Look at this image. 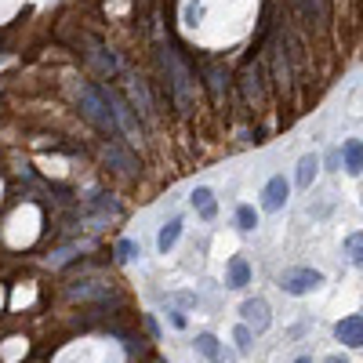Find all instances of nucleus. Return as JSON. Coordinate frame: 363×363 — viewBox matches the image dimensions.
<instances>
[{"instance_id": "1", "label": "nucleus", "mask_w": 363, "mask_h": 363, "mask_svg": "<svg viewBox=\"0 0 363 363\" xmlns=\"http://www.w3.org/2000/svg\"><path fill=\"white\" fill-rule=\"evenodd\" d=\"M80 109L91 124H98L102 131H109L116 135L120 131V120H116V109H113V102L102 95V87H84L80 91Z\"/></svg>"}, {"instance_id": "2", "label": "nucleus", "mask_w": 363, "mask_h": 363, "mask_svg": "<svg viewBox=\"0 0 363 363\" xmlns=\"http://www.w3.org/2000/svg\"><path fill=\"white\" fill-rule=\"evenodd\" d=\"M160 62H164V69H167V80L175 84V102H178V109H182V113H189V80H192L189 69L182 66L178 55H175V51L167 47V44L160 47Z\"/></svg>"}, {"instance_id": "3", "label": "nucleus", "mask_w": 363, "mask_h": 363, "mask_svg": "<svg viewBox=\"0 0 363 363\" xmlns=\"http://www.w3.org/2000/svg\"><path fill=\"white\" fill-rule=\"evenodd\" d=\"M320 287H323V272H316V269H287L280 276V291L283 294H294V298L313 294Z\"/></svg>"}, {"instance_id": "4", "label": "nucleus", "mask_w": 363, "mask_h": 363, "mask_svg": "<svg viewBox=\"0 0 363 363\" xmlns=\"http://www.w3.org/2000/svg\"><path fill=\"white\" fill-rule=\"evenodd\" d=\"M240 313H243V327H251L254 334H265L269 331L272 316H269V305L262 302V298H248V302L240 305Z\"/></svg>"}, {"instance_id": "5", "label": "nucleus", "mask_w": 363, "mask_h": 363, "mask_svg": "<svg viewBox=\"0 0 363 363\" xmlns=\"http://www.w3.org/2000/svg\"><path fill=\"white\" fill-rule=\"evenodd\" d=\"M334 338L349 349H363V316H349L334 323Z\"/></svg>"}, {"instance_id": "6", "label": "nucleus", "mask_w": 363, "mask_h": 363, "mask_svg": "<svg viewBox=\"0 0 363 363\" xmlns=\"http://www.w3.org/2000/svg\"><path fill=\"white\" fill-rule=\"evenodd\" d=\"M287 204V178L283 175H272L262 189V207L265 211H280V207Z\"/></svg>"}, {"instance_id": "7", "label": "nucleus", "mask_w": 363, "mask_h": 363, "mask_svg": "<svg viewBox=\"0 0 363 363\" xmlns=\"http://www.w3.org/2000/svg\"><path fill=\"white\" fill-rule=\"evenodd\" d=\"M197 353H204L211 363H232V360H236V356L229 353V349L218 345L214 334H200V338H197Z\"/></svg>"}, {"instance_id": "8", "label": "nucleus", "mask_w": 363, "mask_h": 363, "mask_svg": "<svg viewBox=\"0 0 363 363\" xmlns=\"http://www.w3.org/2000/svg\"><path fill=\"white\" fill-rule=\"evenodd\" d=\"M192 207H197V211H200V218H204V222H211V218L218 214V204H214V192L211 189H207V186H197V189H192Z\"/></svg>"}, {"instance_id": "9", "label": "nucleus", "mask_w": 363, "mask_h": 363, "mask_svg": "<svg viewBox=\"0 0 363 363\" xmlns=\"http://www.w3.org/2000/svg\"><path fill=\"white\" fill-rule=\"evenodd\" d=\"M342 160H345V171L349 175H360L363 171V142L360 138H349L342 146Z\"/></svg>"}, {"instance_id": "10", "label": "nucleus", "mask_w": 363, "mask_h": 363, "mask_svg": "<svg viewBox=\"0 0 363 363\" xmlns=\"http://www.w3.org/2000/svg\"><path fill=\"white\" fill-rule=\"evenodd\" d=\"M272 69H276V84L280 87L291 84V66H287V55H283V36L272 41Z\"/></svg>"}, {"instance_id": "11", "label": "nucleus", "mask_w": 363, "mask_h": 363, "mask_svg": "<svg viewBox=\"0 0 363 363\" xmlns=\"http://www.w3.org/2000/svg\"><path fill=\"white\" fill-rule=\"evenodd\" d=\"M248 283H251V265L248 262H243V258H232V262H229V287H248Z\"/></svg>"}, {"instance_id": "12", "label": "nucleus", "mask_w": 363, "mask_h": 363, "mask_svg": "<svg viewBox=\"0 0 363 363\" xmlns=\"http://www.w3.org/2000/svg\"><path fill=\"white\" fill-rule=\"evenodd\" d=\"M243 95H248V102H262V80H258L254 62H248V69H243Z\"/></svg>"}, {"instance_id": "13", "label": "nucleus", "mask_w": 363, "mask_h": 363, "mask_svg": "<svg viewBox=\"0 0 363 363\" xmlns=\"http://www.w3.org/2000/svg\"><path fill=\"white\" fill-rule=\"evenodd\" d=\"M178 236H182V218H171V222H167L164 229H160V236H157V248L167 254L178 243Z\"/></svg>"}, {"instance_id": "14", "label": "nucleus", "mask_w": 363, "mask_h": 363, "mask_svg": "<svg viewBox=\"0 0 363 363\" xmlns=\"http://www.w3.org/2000/svg\"><path fill=\"white\" fill-rule=\"evenodd\" d=\"M316 171H320V160L313 157V153L302 157V160H298V186L309 189V186H313V178H316Z\"/></svg>"}, {"instance_id": "15", "label": "nucleus", "mask_w": 363, "mask_h": 363, "mask_svg": "<svg viewBox=\"0 0 363 363\" xmlns=\"http://www.w3.org/2000/svg\"><path fill=\"white\" fill-rule=\"evenodd\" d=\"M106 160H109V164H116L120 171H135V167H138L131 153H124L120 146H109V149H106Z\"/></svg>"}, {"instance_id": "16", "label": "nucleus", "mask_w": 363, "mask_h": 363, "mask_svg": "<svg viewBox=\"0 0 363 363\" xmlns=\"http://www.w3.org/2000/svg\"><path fill=\"white\" fill-rule=\"evenodd\" d=\"M345 254L356 269H363V232H353V236L345 240Z\"/></svg>"}, {"instance_id": "17", "label": "nucleus", "mask_w": 363, "mask_h": 363, "mask_svg": "<svg viewBox=\"0 0 363 363\" xmlns=\"http://www.w3.org/2000/svg\"><path fill=\"white\" fill-rule=\"evenodd\" d=\"M236 226H240L243 232H251V229L258 226V214H254V207H248V204H243V207H236Z\"/></svg>"}, {"instance_id": "18", "label": "nucleus", "mask_w": 363, "mask_h": 363, "mask_svg": "<svg viewBox=\"0 0 363 363\" xmlns=\"http://www.w3.org/2000/svg\"><path fill=\"white\" fill-rule=\"evenodd\" d=\"M131 98H135V106H138V113H142V116H149V109H153V106H149V95H146V87H142L138 80L131 84Z\"/></svg>"}, {"instance_id": "19", "label": "nucleus", "mask_w": 363, "mask_h": 363, "mask_svg": "<svg viewBox=\"0 0 363 363\" xmlns=\"http://www.w3.org/2000/svg\"><path fill=\"white\" fill-rule=\"evenodd\" d=\"M232 342H236L240 353H248V349H251V327H236V331H232Z\"/></svg>"}, {"instance_id": "20", "label": "nucleus", "mask_w": 363, "mask_h": 363, "mask_svg": "<svg viewBox=\"0 0 363 363\" xmlns=\"http://www.w3.org/2000/svg\"><path fill=\"white\" fill-rule=\"evenodd\" d=\"M305 8H309V15H313V19H327V4H323V0H305Z\"/></svg>"}, {"instance_id": "21", "label": "nucleus", "mask_w": 363, "mask_h": 363, "mask_svg": "<svg viewBox=\"0 0 363 363\" xmlns=\"http://www.w3.org/2000/svg\"><path fill=\"white\" fill-rule=\"evenodd\" d=\"M116 258H120V262L135 258V243H131V240H120V243H116Z\"/></svg>"}, {"instance_id": "22", "label": "nucleus", "mask_w": 363, "mask_h": 363, "mask_svg": "<svg viewBox=\"0 0 363 363\" xmlns=\"http://www.w3.org/2000/svg\"><path fill=\"white\" fill-rule=\"evenodd\" d=\"M167 320H171L175 323V327L182 331V327H186V316H182V313H175V309H167Z\"/></svg>"}, {"instance_id": "23", "label": "nucleus", "mask_w": 363, "mask_h": 363, "mask_svg": "<svg viewBox=\"0 0 363 363\" xmlns=\"http://www.w3.org/2000/svg\"><path fill=\"white\" fill-rule=\"evenodd\" d=\"M294 363H313V360H309V356H302V360H294Z\"/></svg>"}]
</instances>
